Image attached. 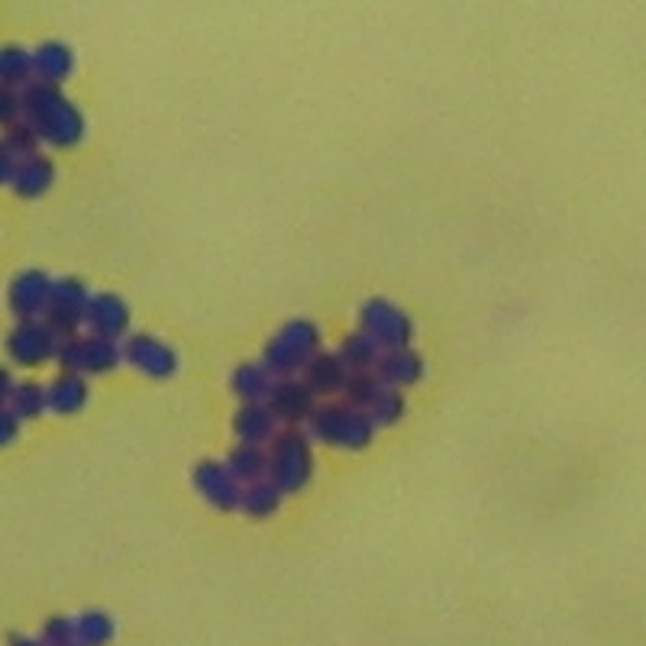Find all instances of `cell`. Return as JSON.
<instances>
[{"label": "cell", "instance_id": "32", "mask_svg": "<svg viewBox=\"0 0 646 646\" xmlns=\"http://www.w3.org/2000/svg\"><path fill=\"white\" fill-rule=\"evenodd\" d=\"M13 169H16V156H13V152L3 146V139H0V184H10Z\"/></svg>", "mask_w": 646, "mask_h": 646}, {"label": "cell", "instance_id": "28", "mask_svg": "<svg viewBox=\"0 0 646 646\" xmlns=\"http://www.w3.org/2000/svg\"><path fill=\"white\" fill-rule=\"evenodd\" d=\"M0 139H3V146H7L16 159H26V156H36V152H39V136H36L23 120H16L13 126H7Z\"/></svg>", "mask_w": 646, "mask_h": 646}, {"label": "cell", "instance_id": "25", "mask_svg": "<svg viewBox=\"0 0 646 646\" xmlns=\"http://www.w3.org/2000/svg\"><path fill=\"white\" fill-rule=\"evenodd\" d=\"M75 631H78V644L81 646H107L114 641L117 627L114 617L104 611H84L75 617Z\"/></svg>", "mask_w": 646, "mask_h": 646}, {"label": "cell", "instance_id": "16", "mask_svg": "<svg viewBox=\"0 0 646 646\" xmlns=\"http://www.w3.org/2000/svg\"><path fill=\"white\" fill-rule=\"evenodd\" d=\"M234 430L239 443L262 446V443H272L282 433V423L275 420V413L269 411V405H242L234 417Z\"/></svg>", "mask_w": 646, "mask_h": 646}, {"label": "cell", "instance_id": "12", "mask_svg": "<svg viewBox=\"0 0 646 646\" xmlns=\"http://www.w3.org/2000/svg\"><path fill=\"white\" fill-rule=\"evenodd\" d=\"M269 411L275 413L279 423H301V420H310V413L317 408V398L314 392L304 385V378H279L272 395H269Z\"/></svg>", "mask_w": 646, "mask_h": 646}, {"label": "cell", "instance_id": "33", "mask_svg": "<svg viewBox=\"0 0 646 646\" xmlns=\"http://www.w3.org/2000/svg\"><path fill=\"white\" fill-rule=\"evenodd\" d=\"M13 375L7 372V369H0V408H7L10 405V395H13Z\"/></svg>", "mask_w": 646, "mask_h": 646}, {"label": "cell", "instance_id": "31", "mask_svg": "<svg viewBox=\"0 0 646 646\" xmlns=\"http://www.w3.org/2000/svg\"><path fill=\"white\" fill-rule=\"evenodd\" d=\"M20 433V420L13 417L10 408H0V446H10Z\"/></svg>", "mask_w": 646, "mask_h": 646}, {"label": "cell", "instance_id": "4", "mask_svg": "<svg viewBox=\"0 0 646 646\" xmlns=\"http://www.w3.org/2000/svg\"><path fill=\"white\" fill-rule=\"evenodd\" d=\"M307 427H310V437H317L330 446H340V450H365L375 437V423L350 405L314 408Z\"/></svg>", "mask_w": 646, "mask_h": 646}, {"label": "cell", "instance_id": "29", "mask_svg": "<svg viewBox=\"0 0 646 646\" xmlns=\"http://www.w3.org/2000/svg\"><path fill=\"white\" fill-rule=\"evenodd\" d=\"M43 644L46 646H71L78 644V631H75V617H53L43 627Z\"/></svg>", "mask_w": 646, "mask_h": 646}, {"label": "cell", "instance_id": "1", "mask_svg": "<svg viewBox=\"0 0 646 646\" xmlns=\"http://www.w3.org/2000/svg\"><path fill=\"white\" fill-rule=\"evenodd\" d=\"M20 120L39 136V143H49L56 149L78 146L84 139V114L78 104H71L56 84L30 81L20 91Z\"/></svg>", "mask_w": 646, "mask_h": 646}, {"label": "cell", "instance_id": "19", "mask_svg": "<svg viewBox=\"0 0 646 646\" xmlns=\"http://www.w3.org/2000/svg\"><path fill=\"white\" fill-rule=\"evenodd\" d=\"M46 405L56 413H78L88 405V382L84 375L75 372H61L59 378H53V385L46 388Z\"/></svg>", "mask_w": 646, "mask_h": 646}, {"label": "cell", "instance_id": "35", "mask_svg": "<svg viewBox=\"0 0 646 646\" xmlns=\"http://www.w3.org/2000/svg\"><path fill=\"white\" fill-rule=\"evenodd\" d=\"M71 646H81V644H71Z\"/></svg>", "mask_w": 646, "mask_h": 646}, {"label": "cell", "instance_id": "10", "mask_svg": "<svg viewBox=\"0 0 646 646\" xmlns=\"http://www.w3.org/2000/svg\"><path fill=\"white\" fill-rule=\"evenodd\" d=\"M120 350H123V359H126L133 369H139L143 375L172 378L178 372V353L169 343H162V340H156V337H146V333L129 337Z\"/></svg>", "mask_w": 646, "mask_h": 646}, {"label": "cell", "instance_id": "17", "mask_svg": "<svg viewBox=\"0 0 646 646\" xmlns=\"http://www.w3.org/2000/svg\"><path fill=\"white\" fill-rule=\"evenodd\" d=\"M350 382V372L343 369V362L337 359V353H317L310 359V365L304 369V385L317 395H337L343 392Z\"/></svg>", "mask_w": 646, "mask_h": 646}, {"label": "cell", "instance_id": "2", "mask_svg": "<svg viewBox=\"0 0 646 646\" xmlns=\"http://www.w3.org/2000/svg\"><path fill=\"white\" fill-rule=\"evenodd\" d=\"M320 353V330L310 320H292L285 324L265 347L262 365L275 378H294L310 365V359Z\"/></svg>", "mask_w": 646, "mask_h": 646}, {"label": "cell", "instance_id": "30", "mask_svg": "<svg viewBox=\"0 0 646 646\" xmlns=\"http://www.w3.org/2000/svg\"><path fill=\"white\" fill-rule=\"evenodd\" d=\"M20 120V91L0 84V126H13Z\"/></svg>", "mask_w": 646, "mask_h": 646}, {"label": "cell", "instance_id": "20", "mask_svg": "<svg viewBox=\"0 0 646 646\" xmlns=\"http://www.w3.org/2000/svg\"><path fill=\"white\" fill-rule=\"evenodd\" d=\"M275 382L279 378L265 365H239L234 372V392L242 398V405H265Z\"/></svg>", "mask_w": 646, "mask_h": 646}, {"label": "cell", "instance_id": "11", "mask_svg": "<svg viewBox=\"0 0 646 646\" xmlns=\"http://www.w3.org/2000/svg\"><path fill=\"white\" fill-rule=\"evenodd\" d=\"M53 294V279L39 269H26L10 282L7 304L20 320H39Z\"/></svg>", "mask_w": 646, "mask_h": 646}, {"label": "cell", "instance_id": "18", "mask_svg": "<svg viewBox=\"0 0 646 646\" xmlns=\"http://www.w3.org/2000/svg\"><path fill=\"white\" fill-rule=\"evenodd\" d=\"M71 68H75V56H71L68 46H61L56 39L36 46V53H33V75H36V81L59 88L61 81L71 75Z\"/></svg>", "mask_w": 646, "mask_h": 646}, {"label": "cell", "instance_id": "7", "mask_svg": "<svg viewBox=\"0 0 646 646\" xmlns=\"http://www.w3.org/2000/svg\"><path fill=\"white\" fill-rule=\"evenodd\" d=\"M88 301H91V292L84 288V282H78V279H59V282H53L49 304H46V310H43L39 320L59 340L78 337V327H84Z\"/></svg>", "mask_w": 646, "mask_h": 646}, {"label": "cell", "instance_id": "26", "mask_svg": "<svg viewBox=\"0 0 646 646\" xmlns=\"http://www.w3.org/2000/svg\"><path fill=\"white\" fill-rule=\"evenodd\" d=\"M7 408L13 411L16 420H33V417H39L43 411H49V405H46V388L36 385V382H16Z\"/></svg>", "mask_w": 646, "mask_h": 646}, {"label": "cell", "instance_id": "3", "mask_svg": "<svg viewBox=\"0 0 646 646\" xmlns=\"http://www.w3.org/2000/svg\"><path fill=\"white\" fill-rule=\"evenodd\" d=\"M310 475H314V453L307 433H301L297 427L282 430L269 450V481L282 495H292L310 481Z\"/></svg>", "mask_w": 646, "mask_h": 646}, {"label": "cell", "instance_id": "13", "mask_svg": "<svg viewBox=\"0 0 646 646\" xmlns=\"http://www.w3.org/2000/svg\"><path fill=\"white\" fill-rule=\"evenodd\" d=\"M84 327L91 330V337H104V340L117 343L120 337L129 330V307H126V301L107 292L91 294L88 314H84Z\"/></svg>", "mask_w": 646, "mask_h": 646}, {"label": "cell", "instance_id": "34", "mask_svg": "<svg viewBox=\"0 0 646 646\" xmlns=\"http://www.w3.org/2000/svg\"><path fill=\"white\" fill-rule=\"evenodd\" d=\"M7 646H46L43 641H33V637H23V634H10Z\"/></svg>", "mask_w": 646, "mask_h": 646}, {"label": "cell", "instance_id": "6", "mask_svg": "<svg viewBox=\"0 0 646 646\" xmlns=\"http://www.w3.org/2000/svg\"><path fill=\"white\" fill-rule=\"evenodd\" d=\"M123 359V350L114 340H104V337H68V340H59L56 347V362H59L65 372H75V375H104V372H114Z\"/></svg>", "mask_w": 646, "mask_h": 646}, {"label": "cell", "instance_id": "15", "mask_svg": "<svg viewBox=\"0 0 646 646\" xmlns=\"http://www.w3.org/2000/svg\"><path fill=\"white\" fill-rule=\"evenodd\" d=\"M56 181V166L49 156L36 152V156H26V159H16V169H13V178H10V188L13 194L20 197H39L53 188Z\"/></svg>", "mask_w": 646, "mask_h": 646}, {"label": "cell", "instance_id": "23", "mask_svg": "<svg viewBox=\"0 0 646 646\" xmlns=\"http://www.w3.org/2000/svg\"><path fill=\"white\" fill-rule=\"evenodd\" d=\"M378 355L382 350L365 337V333H353V337H347L343 343H340V350H337V359L343 362V369L350 372V375H362V372H372L375 369V362H378Z\"/></svg>", "mask_w": 646, "mask_h": 646}, {"label": "cell", "instance_id": "5", "mask_svg": "<svg viewBox=\"0 0 646 646\" xmlns=\"http://www.w3.org/2000/svg\"><path fill=\"white\" fill-rule=\"evenodd\" d=\"M359 327H362V333H365L382 353H385V350L411 347V317H408L398 304H392L388 297H372V301H365L362 310H359Z\"/></svg>", "mask_w": 646, "mask_h": 646}, {"label": "cell", "instance_id": "14", "mask_svg": "<svg viewBox=\"0 0 646 646\" xmlns=\"http://www.w3.org/2000/svg\"><path fill=\"white\" fill-rule=\"evenodd\" d=\"M372 375H375L385 388L401 392V388H408L413 382H420V375H423V355L417 353V350H411V347L385 350V353L378 355Z\"/></svg>", "mask_w": 646, "mask_h": 646}, {"label": "cell", "instance_id": "22", "mask_svg": "<svg viewBox=\"0 0 646 646\" xmlns=\"http://www.w3.org/2000/svg\"><path fill=\"white\" fill-rule=\"evenodd\" d=\"M30 81H36L33 75V53H26L23 46H3L0 49V84L23 91Z\"/></svg>", "mask_w": 646, "mask_h": 646}, {"label": "cell", "instance_id": "9", "mask_svg": "<svg viewBox=\"0 0 646 646\" xmlns=\"http://www.w3.org/2000/svg\"><path fill=\"white\" fill-rule=\"evenodd\" d=\"M194 488L201 491V498L207 505H214L217 511H236L239 508V495H242V481L236 478L227 463L220 460H207L194 469Z\"/></svg>", "mask_w": 646, "mask_h": 646}, {"label": "cell", "instance_id": "21", "mask_svg": "<svg viewBox=\"0 0 646 646\" xmlns=\"http://www.w3.org/2000/svg\"><path fill=\"white\" fill-rule=\"evenodd\" d=\"M282 508V491L265 478H256L249 485H242L239 495V511H246L249 518H272Z\"/></svg>", "mask_w": 646, "mask_h": 646}, {"label": "cell", "instance_id": "27", "mask_svg": "<svg viewBox=\"0 0 646 646\" xmlns=\"http://www.w3.org/2000/svg\"><path fill=\"white\" fill-rule=\"evenodd\" d=\"M365 417L375 423V430L378 427H392V423H398L401 417H405V395L401 392H395V388H378V395L372 398V405L365 408Z\"/></svg>", "mask_w": 646, "mask_h": 646}, {"label": "cell", "instance_id": "8", "mask_svg": "<svg viewBox=\"0 0 646 646\" xmlns=\"http://www.w3.org/2000/svg\"><path fill=\"white\" fill-rule=\"evenodd\" d=\"M59 337L43 320H20L7 337V353L16 365H43L56 359Z\"/></svg>", "mask_w": 646, "mask_h": 646}, {"label": "cell", "instance_id": "24", "mask_svg": "<svg viewBox=\"0 0 646 646\" xmlns=\"http://www.w3.org/2000/svg\"><path fill=\"white\" fill-rule=\"evenodd\" d=\"M227 466H230V472H234L242 485H249V481H256V478H265V475H269V450H262V446H249V443H239L234 453H230Z\"/></svg>", "mask_w": 646, "mask_h": 646}]
</instances>
